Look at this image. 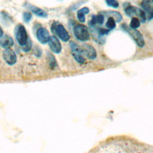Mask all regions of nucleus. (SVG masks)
<instances>
[{"mask_svg":"<svg viewBox=\"0 0 153 153\" xmlns=\"http://www.w3.org/2000/svg\"><path fill=\"white\" fill-rule=\"evenodd\" d=\"M48 57L49 58V65H50V66L51 68H56L57 66V63H56V60L54 59V56L51 54H49Z\"/></svg>","mask_w":153,"mask_h":153,"instance_id":"a211bd4d","label":"nucleus"},{"mask_svg":"<svg viewBox=\"0 0 153 153\" xmlns=\"http://www.w3.org/2000/svg\"><path fill=\"white\" fill-rule=\"evenodd\" d=\"M14 35L16 39L20 45L23 47L26 44L29 38L26 30L22 24H19L16 26Z\"/></svg>","mask_w":153,"mask_h":153,"instance_id":"f257e3e1","label":"nucleus"},{"mask_svg":"<svg viewBox=\"0 0 153 153\" xmlns=\"http://www.w3.org/2000/svg\"><path fill=\"white\" fill-rule=\"evenodd\" d=\"M31 48H32V42H31V40L29 38L25 46L22 47V50L25 52H28L30 50Z\"/></svg>","mask_w":153,"mask_h":153,"instance_id":"aec40b11","label":"nucleus"},{"mask_svg":"<svg viewBox=\"0 0 153 153\" xmlns=\"http://www.w3.org/2000/svg\"><path fill=\"white\" fill-rule=\"evenodd\" d=\"M36 38L42 44H45L48 42L50 36L48 31L45 27H41L36 30Z\"/></svg>","mask_w":153,"mask_h":153,"instance_id":"1a4fd4ad","label":"nucleus"},{"mask_svg":"<svg viewBox=\"0 0 153 153\" xmlns=\"http://www.w3.org/2000/svg\"><path fill=\"white\" fill-rule=\"evenodd\" d=\"M69 45L74 58L78 63L80 64H84L85 62V59L84 57V55L82 48L74 41H71Z\"/></svg>","mask_w":153,"mask_h":153,"instance_id":"423d86ee","label":"nucleus"},{"mask_svg":"<svg viewBox=\"0 0 153 153\" xmlns=\"http://www.w3.org/2000/svg\"><path fill=\"white\" fill-rule=\"evenodd\" d=\"M3 58L5 62L9 65H13L16 63L17 56L11 49H6L3 52Z\"/></svg>","mask_w":153,"mask_h":153,"instance_id":"0eeeda50","label":"nucleus"},{"mask_svg":"<svg viewBox=\"0 0 153 153\" xmlns=\"http://www.w3.org/2000/svg\"><path fill=\"white\" fill-rule=\"evenodd\" d=\"M89 13V9L87 7H83L77 12V18L81 23H84L85 20V15Z\"/></svg>","mask_w":153,"mask_h":153,"instance_id":"4468645a","label":"nucleus"},{"mask_svg":"<svg viewBox=\"0 0 153 153\" xmlns=\"http://www.w3.org/2000/svg\"><path fill=\"white\" fill-rule=\"evenodd\" d=\"M2 35H3V30L0 26V38H1L2 36Z\"/></svg>","mask_w":153,"mask_h":153,"instance_id":"4be33fe9","label":"nucleus"},{"mask_svg":"<svg viewBox=\"0 0 153 153\" xmlns=\"http://www.w3.org/2000/svg\"><path fill=\"white\" fill-rule=\"evenodd\" d=\"M152 3H153V1H152Z\"/></svg>","mask_w":153,"mask_h":153,"instance_id":"5701e85b","label":"nucleus"},{"mask_svg":"<svg viewBox=\"0 0 153 153\" xmlns=\"http://www.w3.org/2000/svg\"><path fill=\"white\" fill-rule=\"evenodd\" d=\"M106 26L109 30L114 29L116 26V21L111 16H109L106 21Z\"/></svg>","mask_w":153,"mask_h":153,"instance_id":"2eb2a0df","label":"nucleus"},{"mask_svg":"<svg viewBox=\"0 0 153 153\" xmlns=\"http://www.w3.org/2000/svg\"><path fill=\"white\" fill-rule=\"evenodd\" d=\"M51 32L56 34L62 41L67 42L69 40L70 36L62 24L57 22H53L51 26Z\"/></svg>","mask_w":153,"mask_h":153,"instance_id":"f03ea898","label":"nucleus"},{"mask_svg":"<svg viewBox=\"0 0 153 153\" xmlns=\"http://www.w3.org/2000/svg\"><path fill=\"white\" fill-rule=\"evenodd\" d=\"M121 27L133 38V39L135 41L137 45L139 47H143L144 46L145 41L143 36L137 30L131 29L130 27H128L125 24H123L121 26Z\"/></svg>","mask_w":153,"mask_h":153,"instance_id":"7ed1b4c3","label":"nucleus"},{"mask_svg":"<svg viewBox=\"0 0 153 153\" xmlns=\"http://www.w3.org/2000/svg\"><path fill=\"white\" fill-rule=\"evenodd\" d=\"M48 45L51 50L56 53L59 54L62 51V45L59 40L55 36H51L48 39Z\"/></svg>","mask_w":153,"mask_h":153,"instance_id":"6e6552de","label":"nucleus"},{"mask_svg":"<svg viewBox=\"0 0 153 153\" xmlns=\"http://www.w3.org/2000/svg\"><path fill=\"white\" fill-rule=\"evenodd\" d=\"M84 55H85L88 59H96L97 56V53L96 50L93 47L87 45V44H84L82 45V48Z\"/></svg>","mask_w":153,"mask_h":153,"instance_id":"9b49d317","label":"nucleus"},{"mask_svg":"<svg viewBox=\"0 0 153 153\" xmlns=\"http://www.w3.org/2000/svg\"><path fill=\"white\" fill-rule=\"evenodd\" d=\"M26 6L27 8H29L33 13H34L37 16H39L41 17H46L48 16L47 13L44 10H42L41 8L38 7H36L30 4H27V5H26Z\"/></svg>","mask_w":153,"mask_h":153,"instance_id":"ddd939ff","label":"nucleus"},{"mask_svg":"<svg viewBox=\"0 0 153 153\" xmlns=\"http://www.w3.org/2000/svg\"><path fill=\"white\" fill-rule=\"evenodd\" d=\"M106 4L111 7L113 8H117L119 6V4L117 1H114V0H108L106 1Z\"/></svg>","mask_w":153,"mask_h":153,"instance_id":"6ab92c4d","label":"nucleus"},{"mask_svg":"<svg viewBox=\"0 0 153 153\" xmlns=\"http://www.w3.org/2000/svg\"><path fill=\"white\" fill-rule=\"evenodd\" d=\"M141 6L144 10L146 17L149 20L153 19V3L151 1H143Z\"/></svg>","mask_w":153,"mask_h":153,"instance_id":"9d476101","label":"nucleus"},{"mask_svg":"<svg viewBox=\"0 0 153 153\" xmlns=\"http://www.w3.org/2000/svg\"><path fill=\"white\" fill-rule=\"evenodd\" d=\"M14 44V41L13 38L8 35H4L0 39V45L6 49L10 48Z\"/></svg>","mask_w":153,"mask_h":153,"instance_id":"f8f14e48","label":"nucleus"},{"mask_svg":"<svg viewBox=\"0 0 153 153\" xmlns=\"http://www.w3.org/2000/svg\"><path fill=\"white\" fill-rule=\"evenodd\" d=\"M140 21L137 17H132L130 23V27L133 29H136L140 26Z\"/></svg>","mask_w":153,"mask_h":153,"instance_id":"dca6fc26","label":"nucleus"},{"mask_svg":"<svg viewBox=\"0 0 153 153\" xmlns=\"http://www.w3.org/2000/svg\"><path fill=\"white\" fill-rule=\"evenodd\" d=\"M0 17L4 23L12 22V18L10 17L9 14L5 11H2L0 13Z\"/></svg>","mask_w":153,"mask_h":153,"instance_id":"f3484780","label":"nucleus"},{"mask_svg":"<svg viewBox=\"0 0 153 153\" xmlns=\"http://www.w3.org/2000/svg\"><path fill=\"white\" fill-rule=\"evenodd\" d=\"M23 19H24L25 22H29L32 19L31 13H30L29 12H27V11L23 13Z\"/></svg>","mask_w":153,"mask_h":153,"instance_id":"412c9836","label":"nucleus"},{"mask_svg":"<svg viewBox=\"0 0 153 153\" xmlns=\"http://www.w3.org/2000/svg\"><path fill=\"white\" fill-rule=\"evenodd\" d=\"M75 36L81 41H88L90 38V34L86 26L79 24L76 25L74 29Z\"/></svg>","mask_w":153,"mask_h":153,"instance_id":"20e7f679","label":"nucleus"},{"mask_svg":"<svg viewBox=\"0 0 153 153\" xmlns=\"http://www.w3.org/2000/svg\"><path fill=\"white\" fill-rule=\"evenodd\" d=\"M124 11L126 14L129 17H133V16H137L139 17V20H140L142 23H144L146 20V14L143 10H140V8H138L136 7L130 5H126L124 7Z\"/></svg>","mask_w":153,"mask_h":153,"instance_id":"39448f33","label":"nucleus"}]
</instances>
